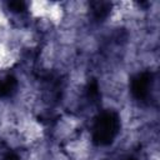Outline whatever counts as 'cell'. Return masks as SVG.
Segmentation results:
<instances>
[{
    "instance_id": "obj_4",
    "label": "cell",
    "mask_w": 160,
    "mask_h": 160,
    "mask_svg": "<svg viewBox=\"0 0 160 160\" xmlns=\"http://www.w3.org/2000/svg\"><path fill=\"white\" fill-rule=\"evenodd\" d=\"M109 10H110V5L108 2H95L92 11L96 19H102L108 15Z\"/></svg>"
},
{
    "instance_id": "obj_5",
    "label": "cell",
    "mask_w": 160,
    "mask_h": 160,
    "mask_svg": "<svg viewBox=\"0 0 160 160\" xmlns=\"http://www.w3.org/2000/svg\"><path fill=\"white\" fill-rule=\"evenodd\" d=\"M9 8H11L12 11L21 12L25 10V4L22 1H11V2H9Z\"/></svg>"
},
{
    "instance_id": "obj_7",
    "label": "cell",
    "mask_w": 160,
    "mask_h": 160,
    "mask_svg": "<svg viewBox=\"0 0 160 160\" xmlns=\"http://www.w3.org/2000/svg\"><path fill=\"white\" fill-rule=\"evenodd\" d=\"M129 160H135V159H129Z\"/></svg>"
},
{
    "instance_id": "obj_6",
    "label": "cell",
    "mask_w": 160,
    "mask_h": 160,
    "mask_svg": "<svg viewBox=\"0 0 160 160\" xmlns=\"http://www.w3.org/2000/svg\"><path fill=\"white\" fill-rule=\"evenodd\" d=\"M5 160H20V159H19L16 155H8Z\"/></svg>"
},
{
    "instance_id": "obj_3",
    "label": "cell",
    "mask_w": 160,
    "mask_h": 160,
    "mask_svg": "<svg viewBox=\"0 0 160 160\" xmlns=\"http://www.w3.org/2000/svg\"><path fill=\"white\" fill-rule=\"evenodd\" d=\"M16 88V80L11 75H6L0 79V96L10 95Z\"/></svg>"
},
{
    "instance_id": "obj_1",
    "label": "cell",
    "mask_w": 160,
    "mask_h": 160,
    "mask_svg": "<svg viewBox=\"0 0 160 160\" xmlns=\"http://www.w3.org/2000/svg\"><path fill=\"white\" fill-rule=\"evenodd\" d=\"M118 129H119V119L116 114L111 111L102 112L95 121L92 139L99 145H108L116 136Z\"/></svg>"
},
{
    "instance_id": "obj_2",
    "label": "cell",
    "mask_w": 160,
    "mask_h": 160,
    "mask_svg": "<svg viewBox=\"0 0 160 160\" xmlns=\"http://www.w3.org/2000/svg\"><path fill=\"white\" fill-rule=\"evenodd\" d=\"M151 82V76L149 72H141L136 75L131 81V92L135 98L142 99L148 95Z\"/></svg>"
}]
</instances>
